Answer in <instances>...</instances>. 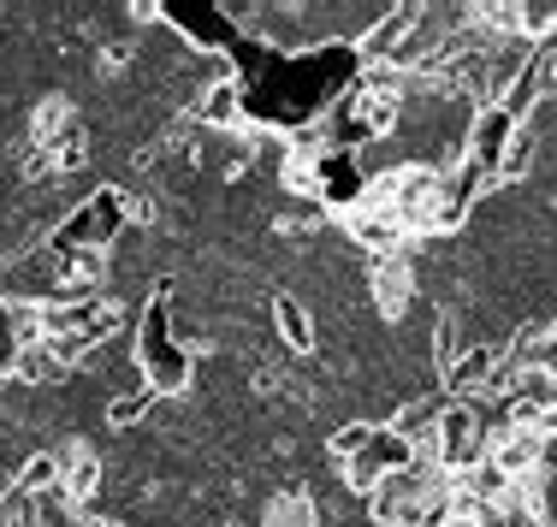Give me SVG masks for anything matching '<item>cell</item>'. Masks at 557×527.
Here are the masks:
<instances>
[{"instance_id": "obj_1", "label": "cell", "mask_w": 557, "mask_h": 527, "mask_svg": "<svg viewBox=\"0 0 557 527\" xmlns=\"http://www.w3.org/2000/svg\"><path fill=\"white\" fill-rule=\"evenodd\" d=\"M131 362L154 398H184L196 386V350L172 326V279H154V291L143 297L137 321H131Z\"/></svg>"}, {"instance_id": "obj_2", "label": "cell", "mask_w": 557, "mask_h": 527, "mask_svg": "<svg viewBox=\"0 0 557 527\" xmlns=\"http://www.w3.org/2000/svg\"><path fill=\"white\" fill-rule=\"evenodd\" d=\"M125 231H131V190H125V184H96L84 202L65 208V219L48 231L42 249H48V255H77V249L108 255Z\"/></svg>"}, {"instance_id": "obj_3", "label": "cell", "mask_w": 557, "mask_h": 527, "mask_svg": "<svg viewBox=\"0 0 557 527\" xmlns=\"http://www.w3.org/2000/svg\"><path fill=\"white\" fill-rule=\"evenodd\" d=\"M493 432H498V410L493 403H445L433 444H440V468L450 480H462L469 468H481L493 456Z\"/></svg>"}, {"instance_id": "obj_4", "label": "cell", "mask_w": 557, "mask_h": 527, "mask_svg": "<svg viewBox=\"0 0 557 527\" xmlns=\"http://www.w3.org/2000/svg\"><path fill=\"white\" fill-rule=\"evenodd\" d=\"M161 24H166V30H178L184 42H190L196 54H208V60H225V48L244 36V24H237L225 7H214V0H166Z\"/></svg>"}, {"instance_id": "obj_5", "label": "cell", "mask_w": 557, "mask_h": 527, "mask_svg": "<svg viewBox=\"0 0 557 527\" xmlns=\"http://www.w3.org/2000/svg\"><path fill=\"white\" fill-rule=\"evenodd\" d=\"M409 463H416V444L397 439L392 427H374L368 451L344 463V486H350L356 498H374V492H380V480H392V474H397V468H409Z\"/></svg>"}, {"instance_id": "obj_6", "label": "cell", "mask_w": 557, "mask_h": 527, "mask_svg": "<svg viewBox=\"0 0 557 527\" xmlns=\"http://www.w3.org/2000/svg\"><path fill=\"white\" fill-rule=\"evenodd\" d=\"M516 118L498 108V101H481L469 118V130H462V161H474V166H486V173H498V161H504V149L516 142Z\"/></svg>"}, {"instance_id": "obj_7", "label": "cell", "mask_w": 557, "mask_h": 527, "mask_svg": "<svg viewBox=\"0 0 557 527\" xmlns=\"http://www.w3.org/2000/svg\"><path fill=\"white\" fill-rule=\"evenodd\" d=\"M60 492L72 510H96L101 486H108V463H101V451H89V439H60Z\"/></svg>"}, {"instance_id": "obj_8", "label": "cell", "mask_w": 557, "mask_h": 527, "mask_svg": "<svg viewBox=\"0 0 557 527\" xmlns=\"http://www.w3.org/2000/svg\"><path fill=\"white\" fill-rule=\"evenodd\" d=\"M344 231H350V243L368 249L374 261L404 255V243H409V226L392 214V208H380V202H362L356 214H344Z\"/></svg>"}, {"instance_id": "obj_9", "label": "cell", "mask_w": 557, "mask_h": 527, "mask_svg": "<svg viewBox=\"0 0 557 527\" xmlns=\"http://www.w3.org/2000/svg\"><path fill=\"white\" fill-rule=\"evenodd\" d=\"M421 24V7H386L374 24H368L362 36H356V54H362V72L368 65H392L397 48L409 42V30Z\"/></svg>"}, {"instance_id": "obj_10", "label": "cell", "mask_w": 557, "mask_h": 527, "mask_svg": "<svg viewBox=\"0 0 557 527\" xmlns=\"http://www.w3.org/2000/svg\"><path fill=\"white\" fill-rule=\"evenodd\" d=\"M190 118H196V130H237V137H244V130H249L244 84H237V77H214V84H202V89H196Z\"/></svg>"}, {"instance_id": "obj_11", "label": "cell", "mask_w": 557, "mask_h": 527, "mask_svg": "<svg viewBox=\"0 0 557 527\" xmlns=\"http://www.w3.org/2000/svg\"><path fill=\"white\" fill-rule=\"evenodd\" d=\"M498 355H504V344H469V350H462L457 362L440 374L445 403H481V391H486V379H493Z\"/></svg>"}, {"instance_id": "obj_12", "label": "cell", "mask_w": 557, "mask_h": 527, "mask_svg": "<svg viewBox=\"0 0 557 527\" xmlns=\"http://www.w3.org/2000/svg\"><path fill=\"white\" fill-rule=\"evenodd\" d=\"M273 338L285 344V355H309L314 344H321V326H314L309 302H302L297 291H278L273 297Z\"/></svg>"}, {"instance_id": "obj_13", "label": "cell", "mask_w": 557, "mask_h": 527, "mask_svg": "<svg viewBox=\"0 0 557 527\" xmlns=\"http://www.w3.org/2000/svg\"><path fill=\"white\" fill-rule=\"evenodd\" d=\"M368 291H374V309L397 321V314L409 309V297H416V267H409V255L374 261V267H368Z\"/></svg>"}, {"instance_id": "obj_14", "label": "cell", "mask_w": 557, "mask_h": 527, "mask_svg": "<svg viewBox=\"0 0 557 527\" xmlns=\"http://www.w3.org/2000/svg\"><path fill=\"white\" fill-rule=\"evenodd\" d=\"M60 474H65L60 444H36V451L18 463V474H12V486H18V492H30V498H42V492H60Z\"/></svg>"}, {"instance_id": "obj_15", "label": "cell", "mask_w": 557, "mask_h": 527, "mask_svg": "<svg viewBox=\"0 0 557 527\" xmlns=\"http://www.w3.org/2000/svg\"><path fill=\"white\" fill-rule=\"evenodd\" d=\"M77 125H84V118L72 113V101H65V96H42L30 108V142H36V149H54L65 130H77Z\"/></svg>"}, {"instance_id": "obj_16", "label": "cell", "mask_w": 557, "mask_h": 527, "mask_svg": "<svg viewBox=\"0 0 557 527\" xmlns=\"http://www.w3.org/2000/svg\"><path fill=\"white\" fill-rule=\"evenodd\" d=\"M149 410H154V391L149 386H119V391H108V410H101V421H108L113 432H131V427H143V421H149Z\"/></svg>"}, {"instance_id": "obj_17", "label": "cell", "mask_w": 557, "mask_h": 527, "mask_svg": "<svg viewBox=\"0 0 557 527\" xmlns=\"http://www.w3.org/2000/svg\"><path fill=\"white\" fill-rule=\"evenodd\" d=\"M534 154H540V130H534V125H522V130H516V142L504 149V161H498L493 184H516V178H528V173H534Z\"/></svg>"}, {"instance_id": "obj_18", "label": "cell", "mask_w": 557, "mask_h": 527, "mask_svg": "<svg viewBox=\"0 0 557 527\" xmlns=\"http://www.w3.org/2000/svg\"><path fill=\"white\" fill-rule=\"evenodd\" d=\"M48 154H54V178H65V173H84V166L96 161V154H89V130H84V125H77V130H65V137H60Z\"/></svg>"}, {"instance_id": "obj_19", "label": "cell", "mask_w": 557, "mask_h": 527, "mask_svg": "<svg viewBox=\"0 0 557 527\" xmlns=\"http://www.w3.org/2000/svg\"><path fill=\"white\" fill-rule=\"evenodd\" d=\"M368 439H374V421H344L333 439H326V456H333V463L344 468L350 456H362V451H368Z\"/></svg>"}, {"instance_id": "obj_20", "label": "cell", "mask_w": 557, "mask_h": 527, "mask_svg": "<svg viewBox=\"0 0 557 527\" xmlns=\"http://www.w3.org/2000/svg\"><path fill=\"white\" fill-rule=\"evenodd\" d=\"M18 355H24V344H18V326H12V302L0 297V386H12Z\"/></svg>"}, {"instance_id": "obj_21", "label": "cell", "mask_w": 557, "mask_h": 527, "mask_svg": "<svg viewBox=\"0 0 557 527\" xmlns=\"http://www.w3.org/2000/svg\"><path fill=\"white\" fill-rule=\"evenodd\" d=\"M225 527H237V522H225Z\"/></svg>"}, {"instance_id": "obj_22", "label": "cell", "mask_w": 557, "mask_h": 527, "mask_svg": "<svg viewBox=\"0 0 557 527\" xmlns=\"http://www.w3.org/2000/svg\"><path fill=\"white\" fill-rule=\"evenodd\" d=\"M546 527H557V522H546Z\"/></svg>"}]
</instances>
